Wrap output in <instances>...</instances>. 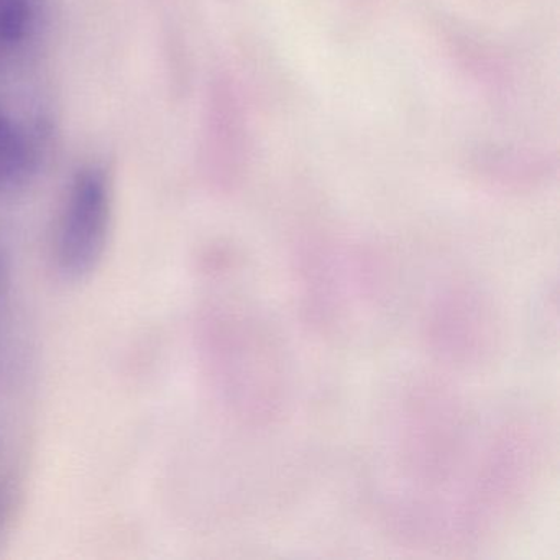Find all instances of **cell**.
<instances>
[{"label":"cell","mask_w":560,"mask_h":560,"mask_svg":"<svg viewBox=\"0 0 560 560\" xmlns=\"http://www.w3.org/2000/svg\"><path fill=\"white\" fill-rule=\"evenodd\" d=\"M431 355L457 370L481 369L494 359L503 323L493 296L470 280H455L432 298L422 320Z\"/></svg>","instance_id":"cell-3"},{"label":"cell","mask_w":560,"mask_h":560,"mask_svg":"<svg viewBox=\"0 0 560 560\" xmlns=\"http://www.w3.org/2000/svg\"><path fill=\"white\" fill-rule=\"evenodd\" d=\"M224 320V380L229 401L252 428L273 424L291 396L290 350L257 304H237Z\"/></svg>","instance_id":"cell-2"},{"label":"cell","mask_w":560,"mask_h":560,"mask_svg":"<svg viewBox=\"0 0 560 560\" xmlns=\"http://www.w3.org/2000/svg\"><path fill=\"white\" fill-rule=\"evenodd\" d=\"M40 160L37 127L0 101V191L27 183L37 172Z\"/></svg>","instance_id":"cell-6"},{"label":"cell","mask_w":560,"mask_h":560,"mask_svg":"<svg viewBox=\"0 0 560 560\" xmlns=\"http://www.w3.org/2000/svg\"><path fill=\"white\" fill-rule=\"evenodd\" d=\"M114 222V185L101 163L71 175L55 219L51 261L65 281H83L106 255Z\"/></svg>","instance_id":"cell-4"},{"label":"cell","mask_w":560,"mask_h":560,"mask_svg":"<svg viewBox=\"0 0 560 560\" xmlns=\"http://www.w3.org/2000/svg\"><path fill=\"white\" fill-rule=\"evenodd\" d=\"M383 513L389 530L415 546H451L455 514L483 448L464 399L447 383L419 378L389 399Z\"/></svg>","instance_id":"cell-1"},{"label":"cell","mask_w":560,"mask_h":560,"mask_svg":"<svg viewBox=\"0 0 560 560\" xmlns=\"http://www.w3.org/2000/svg\"><path fill=\"white\" fill-rule=\"evenodd\" d=\"M40 22V0H0V63L31 44Z\"/></svg>","instance_id":"cell-7"},{"label":"cell","mask_w":560,"mask_h":560,"mask_svg":"<svg viewBox=\"0 0 560 560\" xmlns=\"http://www.w3.org/2000/svg\"><path fill=\"white\" fill-rule=\"evenodd\" d=\"M5 284V265L4 258H2V254H0V291L4 288Z\"/></svg>","instance_id":"cell-8"},{"label":"cell","mask_w":560,"mask_h":560,"mask_svg":"<svg viewBox=\"0 0 560 560\" xmlns=\"http://www.w3.org/2000/svg\"><path fill=\"white\" fill-rule=\"evenodd\" d=\"M352 255L334 247L332 242L310 238L293 254L294 287L304 320L314 330L336 332L352 310V293L363 284V268Z\"/></svg>","instance_id":"cell-5"}]
</instances>
